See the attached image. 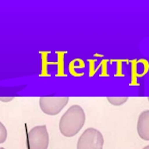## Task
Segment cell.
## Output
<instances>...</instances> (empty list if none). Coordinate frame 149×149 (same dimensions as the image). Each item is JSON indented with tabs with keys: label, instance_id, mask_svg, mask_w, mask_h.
Here are the masks:
<instances>
[{
	"label": "cell",
	"instance_id": "obj_1",
	"mask_svg": "<svg viewBox=\"0 0 149 149\" xmlns=\"http://www.w3.org/2000/svg\"><path fill=\"white\" fill-rule=\"evenodd\" d=\"M86 122L84 110L81 106L74 104L64 113L59 122V130L66 137H72L81 130Z\"/></svg>",
	"mask_w": 149,
	"mask_h": 149
},
{
	"label": "cell",
	"instance_id": "obj_2",
	"mask_svg": "<svg viewBox=\"0 0 149 149\" xmlns=\"http://www.w3.org/2000/svg\"><path fill=\"white\" fill-rule=\"evenodd\" d=\"M104 137L94 127H89L82 133L77 142V149H103Z\"/></svg>",
	"mask_w": 149,
	"mask_h": 149
},
{
	"label": "cell",
	"instance_id": "obj_3",
	"mask_svg": "<svg viewBox=\"0 0 149 149\" xmlns=\"http://www.w3.org/2000/svg\"><path fill=\"white\" fill-rule=\"evenodd\" d=\"M49 145V135L45 125H37L28 134L29 149H47Z\"/></svg>",
	"mask_w": 149,
	"mask_h": 149
},
{
	"label": "cell",
	"instance_id": "obj_4",
	"mask_svg": "<svg viewBox=\"0 0 149 149\" xmlns=\"http://www.w3.org/2000/svg\"><path fill=\"white\" fill-rule=\"evenodd\" d=\"M70 98L68 97H41L39 104L41 110L49 116H55L66 107Z\"/></svg>",
	"mask_w": 149,
	"mask_h": 149
},
{
	"label": "cell",
	"instance_id": "obj_5",
	"mask_svg": "<svg viewBox=\"0 0 149 149\" xmlns=\"http://www.w3.org/2000/svg\"><path fill=\"white\" fill-rule=\"evenodd\" d=\"M136 130L141 139L149 141V110H144L139 114Z\"/></svg>",
	"mask_w": 149,
	"mask_h": 149
},
{
	"label": "cell",
	"instance_id": "obj_6",
	"mask_svg": "<svg viewBox=\"0 0 149 149\" xmlns=\"http://www.w3.org/2000/svg\"><path fill=\"white\" fill-rule=\"evenodd\" d=\"M107 101L114 106H120L127 101V97H107Z\"/></svg>",
	"mask_w": 149,
	"mask_h": 149
},
{
	"label": "cell",
	"instance_id": "obj_7",
	"mask_svg": "<svg viewBox=\"0 0 149 149\" xmlns=\"http://www.w3.org/2000/svg\"><path fill=\"white\" fill-rule=\"evenodd\" d=\"M8 137V131L7 129L5 127L2 122H0V144H2L5 142L7 139Z\"/></svg>",
	"mask_w": 149,
	"mask_h": 149
},
{
	"label": "cell",
	"instance_id": "obj_8",
	"mask_svg": "<svg viewBox=\"0 0 149 149\" xmlns=\"http://www.w3.org/2000/svg\"><path fill=\"white\" fill-rule=\"evenodd\" d=\"M14 98H0V100L3 101V102H9V101L12 100Z\"/></svg>",
	"mask_w": 149,
	"mask_h": 149
},
{
	"label": "cell",
	"instance_id": "obj_9",
	"mask_svg": "<svg viewBox=\"0 0 149 149\" xmlns=\"http://www.w3.org/2000/svg\"><path fill=\"white\" fill-rule=\"evenodd\" d=\"M142 149H149V145H148V146H146V147H145V148H142Z\"/></svg>",
	"mask_w": 149,
	"mask_h": 149
},
{
	"label": "cell",
	"instance_id": "obj_10",
	"mask_svg": "<svg viewBox=\"0 0 149 149\" xmlns=\"http://www.w3.org/2000/svg\"><path fill=\"white\" fill-rule=\"evenodd\" d=\"M0 149H5V148H0Z\"/></svg>",
	"mask_w": 149,
	"mask_h": 149
},
{
	"label": "cell",
	"instance_id": "obj_11",
	"mask_svg": "<svg viewBox=\"0 0 149 149\" xmlns=\"http://www.w3.org/2000/svg\"><path fill=\"white\" fill-rule=\"evenodd\" d=\"M148 102H149V97H148Z\"/></svg>",
	"mask_w": 149,
	"mask_h": 149
}]
</instances>
